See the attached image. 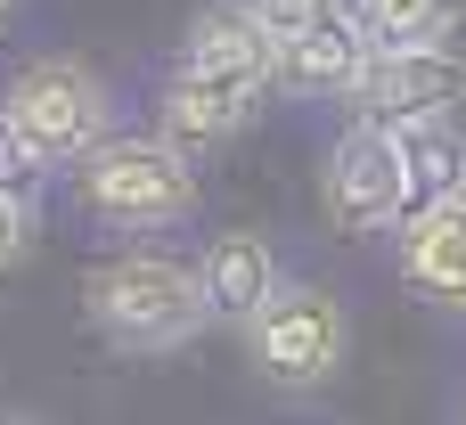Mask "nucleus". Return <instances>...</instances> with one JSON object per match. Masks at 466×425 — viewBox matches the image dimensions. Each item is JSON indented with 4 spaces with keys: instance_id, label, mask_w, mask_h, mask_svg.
Masks as SVG:
<instances>
[{
    "instance_id": "1",
    "label": "nucleus",
    "mask_w": 466,
    "mask_h": 425,
    "mask_svg": "<svg viewBox=\"0 0 466 425\" xmlns=\"http://www.w3.org/2000/svg\"><path fill=\"white\" fill-rule=\"evenodd\" d=\"M90 319L123 344V352H180L188 336H205V287H197V262H172L156 246H131L115 262L90 270L82 287Z\"/></svg>"
},
{
    "instance_id": "2",
    "label": "nucleus",
    "mask_w": 466,
    "mask_h": 425,
    "mask_svg": "<svg viewBox=\"0 0 466 425\" xmlns=\"http://www.w3.org/2000/svg\"><path fill=\"white\" fill-rule=\"evenodd\" d=\"M0 123L33 147L41 172H74L90 147L115 139V90L82 57H33L0 90Z\"/></svg>"
},
{
    "instance_id": "3",
    "label": "nucleus",
    "mask_w": 466,
    "mask_h": 425,
    "mask_svg": "<svg viewBox=\"0 0 466 425\" xmlns=\"http://www.w3.org/2000/svg\"><path fill=\"white\" fill-rule=\"evenodd\" d=\"M74 205L106 229H172L197 213V164L172 156L156 131H115L106 147H90L74 164Z\"/></svg>"
},
{
    "instance_id": "4",
    "label": "nucleus",
    "mask_w": 466,
    "mask_h": 425,
    "mask_svg": "<svg viewBox=\"0 0 466 425\" xmlns=\"http://www.w3.org/2000/svg\"><path fill=\"white\" fill-rule=\"evenodd\" d=\"M246 352H254L270 393H328L344 352H352V319H344V303L328 287L279 278V295L246 319Z\"/></svg>"
},
{
    "instance_id": "5",
    "label": "nucleus",
    "mask_w": 466,
    "mask_h": 425,
    "mask_svg": "<svg viewBox=\"0 0 466 425\" xmlns=\"http://www.w3.org/2000/svg\"><path fill=\"white\" fill-rule=\"evenodd\" d=\"M459 98H466V57L451 41H434V49H377L360 90H352V123H377V131L451 123Z\"/></svg>"
},
{
    "instance_id": "6",
    "label": "nucleus",
    "mask_w": 466,
    "mask_h": 425,
    "mask_svg": "<svg viewBox=\"0 0 466 425\" xmlns=\"http://www.w3.org/2000/svg\"><path fill=\"white\" fill-rule=\"evenodd\" d=\"M319 197H328V221L352 229V238L401 229V156H393V131L352 123L328 147V164H319Z\"/></svg>"
},
{
    "instance_id": "7",
    "label": "nucleus",
    "mask_w": 466,
    "mask_h": 425,
    "mask_svg": "<svg viewBox=\"0 0 466 425\" xmlns=\"http://www.w3.org/2000/svg\"><path fill=\"white\" fill-rule=\"evenodd\" d=\"M180 66H188V74H205V82H221V90H229V98H246V106H262V98L279 90V41L254 25V8H246V0H205V8L188 16Z\"/></svg>"
},
{
    "instance_id": "8",
    "label": "nucleus",
    "mask_w": 466,
    "mask_h": 425,
    "mask_svg": "<svg viewBox=\"0 0 466 425\" xmlns=\"http://www.w3.org/2000/svg\"><path fill=\"white\" fill-rule=\"evenodd\" d=\"M369 33H360V16L344 8V16H328V25H311V33H295V41H279V82L295 90V98H344L352 106V90H360V74H369Z\"/></svg>"
},
{
    "instance_id": "9",
    "label": "nucleus",
    "mask_w": 466,
    "mask_h": 425,
    "mask_svg": "<svg viewBox=\"0 0 466 425\" xmlns=\"http://www.w3.org/2000/svg\"><path fill=\"white\" fill-rule=\"evenodd\" d=\"M254 123V106L246 98H229L221 82H205V74H188V66H172V82H164V98H156V139L172 147V156H213V147H229L238 131Z\"/></svg>"
},
{
    "instance_id": "10",
    "label": "nucleus",
    "mask_w": 466,
    "mask_h": 425,
    "mask_svg": "<svg viewBox=\"0 0 466 425\" xmlns=\"http://www.w3.org/2000/svg\"><path fill=\"white\" fill-rule=\"evenodd\" d=\"M197 287H205V311H213V319H238V328H246V319L279 295V254H270V238H262V229H221V238H205Z\"/></svg>"
},
{
    "instance_id": "11",
    "label": "nucleus",
    "mask_w": 466,
    "mask_h": 425,
    "mask_svg": "<svg viewBox=\"0 0 466 425\" xmlns=\"http://www.w3.org/2000/svg\"><path fill=\"white\" fill-rule=\"evenodd\" d=\"M401 278H410L426 303L466 311V197L418 213V221H401Z\"/></svg>"
},
{
    "instance_id": "12",
    "label": "nucleus",
    "mask_w": 466,
    "mask_h": 425,
    "mask_svg": "<svg viewBox=\"0 0 466 425\" xmlns=\"http://www.w3.org/2000/svg\"><path fill=\"white\" fill-rule=\"evenodd\" d=\"M393 156H401V221H418V213L466 197V139H459V123H410V131H393Z\"/></svg>"
},
{
    "instance_id": "13",
    "label": "nucleus",
    "mask_w": 466,
    "mask_h": 425,
    "mask_svg": "<svg viewBox=\"0 0 466 425\" xmlns=\"http://www.w3.org/2000/svg\"><path fill=\"white\" fill-rule=\"evenodd\" d=\"M459 8L466 0H352L369 49H434L459 33Z\"/></svg>"
},
{
    "instance_id": "14",
    "label": "nucleus",
    "mask_w": 466,
    "mask_h": 425,
    "mask_svg": "<svg viewBox=\"0 0 466 425\" xmlns=\"http://www.w3.org/2000/svg\"><path fill=\"white\" fill-rule=\"evenodd\" d=\"M246 8H254V25H262L270 41H295V33H311V25L344 16L352 0H246Z\"/></svg>"
},
{
    "instance_id": "15",
    "label": "nucleus",
    "mask_w": 466,
    "mask_h": 425,
    "mask_svg": "<svg viewBox=\"0 0 466 425\" xmlns=\"http://www.w3.org/2000/svg\"><path fill=\"white\" fill-rule=\"evenodd\" d=\"M41 180H49V172L33 164V147H25V139H16V131L0 123V197L33 213V205H41Z\"/></svg>"
},
{
    "instance_id": "16",
    "label": "nucleus",
    "mask_w": 466,
    "mask_h": 425,
    "mask_svg": "<svg viewBox=\"0 0 466 425\" xmlns=\"http://www.w3.org/2000/svg\"><path fill=\"white\" fill-rule=\"evenodd\" d=\"M25 246H33V213L0 197V270H16V262H25Z\"/></svg>"
},
{
    "instance_id": "17",
    "label": "nucleus",
    "mask_w": 466,
    "mask_h": 425,
    "mask_svg": "<svg viewBox=\"0 0 466 425\" xmlns=\"http://www.w3.org/2000/svg\"><path fill=\"white\" fill-rule=\"evenodd\" d=\"M8 16H16V0H0V25H8Z\"/></svg>"
},
{
    "instance_id": "18",
    "label": "nucleus",
    "mask_w": 466,
    "mask_h": 425,
    "mask_svg": "<svg viewBox=\"0 0 466 425\" xmlns=\"http://www.w3.org/2000/svg\"><path fill=\"white\" fill-rule=\"evenodd\" d=\"M0 425H33V418H0Z\"/></svg>"
},
{
    "instance_id": "19",
    "label": "nucleus",
    "mask_w": 466,
    "mask_h": 425,
    "mask_svg": "<svg viewBox=\"0 0 466 425\" xmlns=\"http://www.w3.org/2000/svg\"><path fill=\"white\" fill-rule=\"evenodd\" d=\"M459 425H466V401H459Z\"/></svg>"
}]
</instances>
